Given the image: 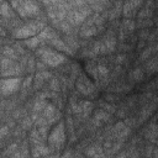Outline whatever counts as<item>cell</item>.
I'll use <instances>...</instances> for the list:
<instances>
[{"label":"cell","mask_w":158,"mask_h":158,"mask_svg":"<svg viewBox=\"0 0 158 158\" xmlns=\"http://www.w3.org/2000/svg\"><path fill=\"white\" fill-rule=\"evenodd\" d=\"M22 83V75L19 77H7L0 79V96L7 98L20 91Z\"/></svg>","instance_id":"obj_4"},{"label":"cell","mask_w":158,"mask_h":158,"mask_svg":"<svg viewBox=\"0 0 158 158\" xmlns=\"http://www.w3.org/2000/svg\"><path fill=\"white\" fill-rule=\"evenodd\" d=\"M65 1H69V0H65Z\"/></svg>","instance_id":"obj_24"},{"label":"cell","mask_w":158,"mask_h":158,"mask_svg":"<svg viewBox=\"0 0 158 158\" xmlns=\"http://www.w3.org/2000/svg\"><path fill=\"white\" fill-rule=\"evenodd\" d=\"M4 37H9V33H7V31L0 25V38H4Z\"/></svg>","instance_id":"obj_21"},{"label":"cell","mask_w":158,"mask_h":158,"mask_svg":"<svg viewBox=\"0 0 158 158\" xmlns=\"http://www.w3.org/2000/svg\"><path fill=\"white\" fill-rule=\"evenodd\" d=\"M142 64H143L142 68H143V70H144V73H146L147 75L154 74V73L157 72V69H158V59H157V56H156V54L152 56L151 58H148V59H147L146 62H143Z\"/></svg>","instance_id":"obj_7"},{"label":"cell","mask_w":158,"mask_h":158,"mask_svg":"<svg viewBox=\"0 0 158 158\" xmlns=\"http://www.w3.org/2000/svg\"><path fill=\"white\" fill-rule=\"evenodd\" d=\"M0 15L2 17V20H10V19H14L17 16L16 11L12 9V6L10 5L9 1L4 0L1 4H0Z\"/></svg>","instance_id":"obj_6"},{"label":"cell","mask_w":158,"mask_h":158,"mask_svg":"<svg viewBox=\"0 0 158 158\" xmlns=\"http://www.w3.org/2000/svg\"><path fill=\"white\" fill-rule=\"evenodd\" d=\"M135 22H136V30L154 26V20L153 19H136Z\"/></svg>","instance_id":"obj_15"},{"label":"cell","mask_w":158,"mask_h":158,"mask_svg":"<svg viewBox=\"0 0 158 158\" xmlns=\"http://www.w3.org/2000/svg\"><path fill=\"white\" fill-rule=\"evenodd\" d=\"M47 83H48V84L44 85V86L47 88V90H49V91H56V93H60V81H59V78H58V77H54V75H53Z\"/></svg>","instance_id":"obj_12"},{"label":"cell","mask_w":158,"mask_h":158,"mask_svg":"<svg viewBox=\"0 0 158 158\" xmlns=\"http://www.w3.org/2000/svg\"><path fill=\"white\" fill-rule=\"evenodd\" d=\"M49 100H44V99H33V104H32V107H31V110L33 111V112H42V110H43V107L46 106V104L48 102Z\"/></svg>","instance_id":"obj_16"},{"label":"cell","mask_w":158,"mask_h":158,"mask_svg":"<svg viewBox=\"0 0 158 158\" xmlns=\"http://www.w3.org/2000/svg\"><path fill=\"white\" fill-rule=\"evenodd\" d=\"M19 123H20V127L23 130V131H30L32 127H33V121L31 120V117H30V115H26V116H23L20 121H19Z\"/></svg>","instance_id":"obj_17"},{"label":"cell","mask_w":158,"mask_h":158,"mask_svg":"<svg viewBox=\"0 0 158 158\" xmlns=\"http://www.w3.org/2000/svg\"><path fill=\"white\" fill-rule=\"evenodd\" d=\"M33 54L37 59L42 60L48 68H57L68 62L67 56L64 53L53 49L48 44H41L33 51Z\"/></svg>","instance_id":"obj_1"},{"label":"cell","mask_w":158,"mask_h":158,"mask_svg":"<svg viewBox=\"0 0 158 158\" xmlns=\"http://www.w3.org/2000/svg\"><path fill=\"white\" fill-rule=\"evenodd\" d=\"M2 23V17H1V15H0V25Z\"/></svg>","instance_id":"obj_22"},{"label":"cell","mask_w":158,"mask_h":158,"mask_svg":"<svg viewBox=\"0 0 158 158\" xmlns=\"http://www.w3.org/2000/svg\"><path fill=\"white\" fill-rule=\"evenodd\" d=\"M153 16H154V11L152 9L146 7V6H142L137 11L136 19H153Z\"/></svg>","instance_id":"obj_13"},{"label":"cell","mask_w":158,"mask_h":158,"mask_svg":"<svg viewBox=\"0 0 158 158\" xmlns=\"http://www.w3.org/2000/svg\"><path fill=\"white\" fill-rule=\"evenodd\" d=\"M149 27H147V28H139V31H138V33H137V37H138V40H144V41H147V37H148V35H149Z\"/></svg>","instance_id":"obj_20"},{"label":"cell","mask_w":158,"mask_h":158,"mask_svg":"<svg viewBox=\"0 0 158 158\" xmlns=\"http://www.w3.org/2000/svg\"><path fill=\"white\" fill-rule=\"evenodd\" d=\"M121 28L125 31L126 36L128 37L130 35L135 33V30H136V22L133 19H128V17H125L122 21H121Z\"/></svg>","instance_id":"obj_9"},{"label":"cell","mask_w":158,"mask_h":158,"mask_svg":"<svg viewBox=\"0 0 158 158\" xmlns=\"http://www.w3.org/2000/svg\"><path fill=\"white\" fill-rule=\"evenodd\" d=\"M102 100L111 102V104H116L121 101V94H116V93H110V91H105L102 94Z\"/></svg>","instance_id":"obj_14"},{"label":"cell","mask_w":158,"mask_h":158,"mask_svg":"<svg viewBox=\"0 0 158 158\" xmlns=\"http://www.w3.org/2000/svg\"><path fill=\"white\" fill-rule=\"evenodd\" d=\"M57 107H56V105L53 104V102H51V101H48L47 104H46V106L43 107V110H42V112H41V115L43 116V117H46L47 120L48 118H51L52 116H54V114L57 112Z\"/></svg>","instance_id":"obj_11"},{"label":"cell","mask_w":158,"mask_h":158,"mask_svg":"<svg viewBox=\"0 0 158 158\" xmlns=\"http://www.w3.org/2000/svg\"><path fill=\"white\" fill-rule=\"evenodd\" d=\"M127 77H128V80H130L128 83H131V84L135 85V84H141V83H143L144 77H146V73H144L142 65L139 64V65H135V67L128 72Z\"/></svg>","instance_id":"obj_5"},{"label":"cell","mask_w":158,"mask_h":158,"mask_svg":"<svg viewBox=\"0 0 158 158\" xmlns=\"http://www.w3.org/2000/svg\"><path fill=\"white\" fill-rule=\"evenodd\" d=\"M95 36H98V28L95 25L89 27H79V31H78L79 38H93Z\"/></svg>","instance_id":"obj_8"},{"label":"cell","mask_w":158,"mask_h":158,"mask_svg":"<svg viewBox=\"0 0 158 158\" xmlns=\"http://www.w3.org/2000/svg\"><path fill=\"white\" fill-rule=\"evenodd\" d=\"M49 128H51L49 125H43V126H41V127H37V130H38V132H40V135H41V137H42V139L46 141V142H47V136H48Z\"/></svg>","instance_id":"obj_19"},{"label":"cell","mask_w":158,"mask_h":158,"mask_svg":"<svg viewBox=\"0 0 158 158\" xmlns=\"http://www.w3.org/2000/svg\"><path fill=\"white\" fill-rule=\"evenodd\" d=\"M22 43H23V46H25L27 49H31V51H35L37 47H40V46L42 44L40 37H38L37 35H36V36H32V37H30V38L23 40Z\"/></svg>","instance_id":"obj_10"},{"label":"cell","mask_w":158,"mask_h":158,"mask_svg":"<svg viewBox=\"0 0 158 158\" xmlns=\"http://www.w3.org/2000/svg\"><path fill=\"white\" fill-rule=\"evenodd\" d=\"M2 1H4V0H0V4H1V2H2Z\"/></svg>","instance_id":"obj_23"},{"label":"cell","mask_w":158,"mask_h":158,"mask_svg":"<svg viewBox=\"0 0 158 158\" xmlns=\"http://www.w3.org/2000/svg\"><path fill=\"white\" fill-rule=\"evenodd\" d=\"M42 12V6L38 0H22L21 5L16 9L17 16L23 20L35 19Z\"/></svg>","instance_id":"obj_3"},{"label":"cell","mask_w":158,"mask_h":158,"mask_svg":"<svg viewBox=\"0 0 158 158\" xmlns=\"http://www.w3.org/2000/svg\"><path fill=\"white\" fill-rule=\"evenodd\" d=\"M47 144L51 147L52 152H57L58 154L60 149H63L67 144V131L64 120L60 118L56 125L51 126L48 136H47Z\"/></svg>","instance_id":"obj_2"},{"label":"cell","mask_w":158,"mask_h":158,"mask_svg":"<svg viewBox=\"0 0 158 158\" xmlns=\"http://www.w3.org/2000/svg\"><path fill=\"white\" fill-rule=\"evenodd\" d=\"M132 47L128 42H118L117 46H116V53H128L132 51Z\"/></svg>","instance_id":"obj_18"}]
</instances>
